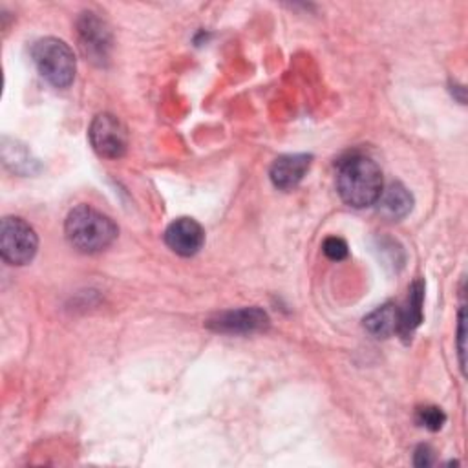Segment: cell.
<instances>
[{
	"mask_svg": "<svg viewBox=\"0 0 468 468\" xmlns=\"http://www.w3.org/2000/svg\"><path fill=\"white\" fill-rule=\"evenodd\" d=\"M382 188V170L371 157L355 154L338 165L336 190L349 207L364 208L375 205Z\"/></svg>",
	"mask_w": 468,
	"mask_h": 468,
	"instance_id": "obj_1",
	"label": "cell"
},
{
	"mask_svg": "<svg viewBox=\"0 0 468 468\" xmlns=\"http://www.w3.org/2000/svg\"><path fill=\"white\" fill-rule=\"evenodd\" d=\"M64 232L73 249L84 254H95L115 241L119 229L110 216L91 205H77L66 216Z\"/></svg>",
	"mask_w": 468,
	"mask_h": 468,
	"instance_id": "obj_2",
	"label": "cell"
},
{
	"mask_svg": "<svg viewBox=\"0 0 468 468\" xmlns=\"http://www.w3.org/2000/svg\"><path fill=\"white\" fill-rule=\"evenodd\" d=\"M31 58L38 73L55 88H68L75 79L77 60L71 48L57 38L44 37L31 46Z\"/></svg>",
	"mask_w": 468,
	"mask_h": 468,
	"instance_id": "obj_3",
	"label": "cell"
},
{
	"mask_svg": "<svg viewBox=\"0 0 468 468\" xmlns=\"http://www.w3.org/2000/svg\"><path fill=\"white\" fill-rule=\"evenodd\" d=\"M38 249L35 229L18 216H5L0 223V254L9 265L29 263Z\"/></svg>",
	"mask_w": 468,
	"mask_h": 468,
	"instance_id": "obj_4",
	"label": "cell"
},
{
	"mask_svg": "<svg viewBox=\"0 0 468 468\" xmlns=\"http://www.w3.org/2000/svg\"><path fill=\"white\" fill-rule=\"evenodd\" d=\"M93 150L106 159H119L128 148V132L119 117L102 112L93 117L88 130Z\"/></svg>",
	"mask_w": 468,
	"mask_h": 468,
	"instance_id": "obj_5",
	"label": "cell"
},
{
	"mask_svg": "<svg viewBox=\"0 0 468 468\" xmlns=\"http://www.w3.org/2000/svg\"><path fill=\"white\" fill-rule=\"evenodd\" d=\"M77 33L84 55L95 64H104L112 48V33L106 22L91 11L82 13L77 20Z\"/></svg>",
	"mask_w": 468,
	"mask_h": 468,
	"instance_id": "obj_6",
	"label": "cell"
},
{
	"mask_svg": "<svg viewBox=\"0 0 468 468\" xmlns=\"http://www.w3.org/2000/svg\"><path fill=\"white\" fill-rule=\"evenodd\" d=\"M207 325L212 331L229 333V335L254 333V331H263L269 325V316L260 307H243L236 311L219 313L214 318H210Z\"/></svg>",
	"mask_w": 468,
	"mask_h": 468,
	"instance_id": "obj_7",
	"label": "cell"
},
{
	"mask_svg": "<svg viewBox=\"0 0 468 468\" xmlns=\"http://www.w3.org/2000/svg\"><path fill=\"white\" fill-rule=\"evenodd\" d=\"M165 243L179 256H194L205 243L203 227L192 218H177L165 230Z\"/></svg>",
	"mask_w": 468,
	"mask_h": 468,
	"instance_id": "obj_8",
	"label": "cell"
},
{
	"mask_svg": "<svg viewBox=\"0 0 468 468\" xmlns=\"http://www.w3.org/2000/svg\"><path fill=\"white\" fill-rule=\"evenodd\" d=\"M313 155L309 154H287V155H280L272 166H271V181L276 188L282 190H289L294 188L303 176L307 174L309 166H311Z\"/></svg>",
	"mask_w": 468,
	"mask_h": 468,
	"instance_id": "obj_9",
	"label": "cell"
},
{
	"mask_svg": "<svg viewBox=\"0 0 468 468\" xmlns=\"http://www.w3.org/2000/svg\"><path fill=\"white\" fill-rule=\"evenodd\" d=\"M377 210L386 219H402L413 208V196L402 183H389L377 199Z\"/></svg>",
	"mask_w": 468,
	"mask_h": 468,
	"instance_id": "obj_10",
	"label": "cell"
},
{
	"mask_svg": "<svg viewBox=\"0 0 468 468\" xmlns=\"http://www.w3.org/2000/svg\"><path fill=\"white\" fill-rule=\"evenodd\" d=\"M422 300H424V285L420 280L413 282L408 291V300L404 307H399V335L408 340L413 331L422 322Z\"/></svg>",
	"mask_w": 468,
	"mask_h": 468,
	"instance_id": "obj_11",
	"label": "cell"
},
{
	"mask_svg": "<svg viewBox=\"0 0 468 468\" xmlns=\"http://www.w3.org/2000/svg\"><path fill=\"white\" fill-rule=\"evenodd\" d=\"M364 327L377 338H388L393 333H399V307L395 303L377 307L364 318Z\"/></svg>",
	"mask_w": 468,
	"mask_h": 468,
	"instance_id": "obj_12",
	"label": "cell"
},
{
	"mask_svg": "<svg viewBox=\"0 0 468 468\" xmlns=\"http://www.w3.org/2000/svg\"><path fill=\"white\" fill-rule=\"evenodd\" d=\"M2 157H4V163L13 172H18V174H31L33 172L31 166L35 165V159L29 155V152L24 148V144H18L16 141H13L11 146H9L7 141L4 139Z\"/></svg>",
	"mask_w": 468,
	"mask_h": 468,
	"instance_id": "obj_13",
	"label": "cell"
},
{
	"mask_svg": "<svg viewBox=\"0 0 468 468\" xmlns=\"http://www.w3.org/2000/svg\"><path fill=\"white\" fill-rule=\"evenodd\" d=\"M417 419H419V422H420L424 428H428V430H431V431L441 430L442 424L446 422L444 411H442L441 408H437V406H424V408H419Z\"/></svg>",
	"mask_w": 468,
	"mask_h": 468,
	"instance_id": "obj_14",
	"label": "cell"
},
{
	"mask_svg": "<svg viewBox=\"0 0 468 468\" xmlns=\"http://www.w3.org/2000/svg\"><path fill=\"white\" fill-rule=\"evenodd\" d=\"M322 250H324V254L329 258V260H333V261H340V260H344V258H347V243L342 239V238H336V236H331V238H327L325 241H324V245H322Z\"/></svg>",
	"mask_w": 468,
	"mask_h": 468,
	"instance_id": "obj_15",
	"label": "cell"
},
{
	"mask_svg": "<svg viewBox=\"0 0 468 468\" xmlns=\"http://www.w3.org/2000/svg\"><path fill=\"white\" fill-rule=\"evenodd\" d=\"M464 338H466V316H464V305L461 307L459 311V329H457V347H459V364H461V369L464 373V353H466V347H464Z\"/></svg>",
	"mask_w": 468,
	"mask_h": 468,
	"instance_id": "obj_16",
	"label": "cell"
},
{
	"mask_svg": "<svg viewBox=\"0 0 468 468\" xmlns=\"http://www.w3.org/2000/svg\"><path fill=\"white\" fill-rule=\"evenodd\" d=\"M433 461H435V452L431 450V446L420 444V446L415 450V457H413L415 466H431Z\"/></svg>",
	"mask_w": 468,
	"mask_h": 468,
	"instance_id": "obj_17",
	"label": "cell"
}]
</instances>
